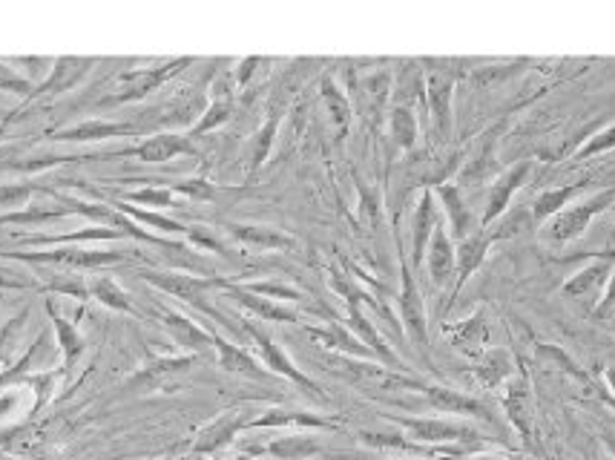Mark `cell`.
<instances>
[{"mask_svg": "<svg viewBox=\"0 0 615 460\" xmlns=\"http://www.w3.org/2000/svg\"><path fill=\"white\" fill-rule=\"evenodd\" d=\"M0 92H12V95L23 99V104H27V101L32 99V92H35V86L29 84V81L23 79L21 72L12 70V67H9L7 61H0Z\"/></svg>", "mask_w": 615, "mask_h": 460, "instance_id": "f6af8a7d", "label": "cell"}, {"mask_svg": "<svg viewBox=\"0 0 615 460\" xmlns=\"http://www.w3.org/2000/svg\"><path fill=\"white\" fill-rule=\"evenodd\" d=\"M492 245H495V242H492L489 231H474L472 236H467V239L454 245V288L449 303H454L460 290H463V285L483 268Z\"/></svg>", "mask_w": 615, "mask_h": 460, "instance_id": "e0dca14e", "label": "cell"}, {"mask_svg": "<svg viewBox=\"0 0 615 460\" xmlns=\"http://www.w3.org/2000/svg\"><path fill=\"white\" fill-rule=\"evenodd\" d=\"M213 355H216V362H219L222 371L227 375H242L248 377V380H270V371L263 366V362L256 360L250 351H245L242 346L230 343L227 337H222L219 331H213Z\"/></svg>", "mask_w": 615, "mask_h": 460, "instance_id": "44dd1931", "label": "cell"}, {"mask_svg": "<svg viewBox=\"0 0 615 460\" xmlns=\"http://www.w3.org/2000/svg\"><path fill=\"white\" fill-rule=\"evenodd\" d=\"M613 202H615V187L581 198V202H575V205L564 207L558 216H552L546 225H541V239L550 242V245H566V242L581 239V236L587 234V227L595 222V216H602Z\"/></svg>", "mask_w": 615, "mask_h": 460, "instance_id": "7a4b0ae2", "label": "cell"}, {"mask_svg": "<svg viewBox=\"0 0 615 460\" xmlns=\"http://www.w3.org/2000/svg\"><path fill=\"white\" fill-rule=\"evenodd\" d=\"M0 305H3V294H0Z\"/></svg>", "mask_w": 615, "mask_h": 460, "instance_id": "680465c9", "label": "cell"}, {"mask_svg": "<svg viewBox=\"0 0 615 460\" xmlns=\"http://www.w3.org/2000/svg\"><path fill=\"white\" fill-rule=\"evenodd\" d=\"M259 64H265L263 58H245V61H242V64H239V70L234 72L236 86H248L250 79H254L256 67H259Z\"/></svg>", "mask_w": 615, "mask_h": 460, "instance_id": "681fc988", "label": "cell"}, {"mask_svg": "<svg viewBox=\"0 0 615 460\" xmlns=\"http://www.w3.org/2000/svg\"><path fill=\"white\" fill-rule=\"evenodd\" d=\"M196 362V357L193 355H178V357H156V360H150L147 366L139 368V375L133 377V380L124 386V391H153L158 389V386H164V382L171 380V377L176 375H184L187 368Z\"/></svg>", "mask_w": 615, "mask_h": 460, "instance_id": "603a6c76", "label": "cell"}, {"mask_svg": "<svg viewBox=\"0 0 615 460\" xmlns=\"http://www.w3.org/2000/svg\"><path fill=\"white\" fill-rule=\"evenodd\" d=\"M230 115H234V90L225 84L213 86L211 104L202 110V115H198L196 124L187 130V135H191V139H198V135L213 133V130L222 127L225 121H230Z\"/></svg>", "mask_w": 615, "mask_h": 460, "instance_id": "4316f807", "label": "cell"}, {"mask_svg": "<svg viewBox=\"0 0 615 460\" xmlns=\"http://www.w3.org/2000/svg\"><path fill=\"white\" fill-rule=\"evenodd\" d=\"M47 314H50L52 328H55L58 348H61V357H64V371H72V368L79 366V360L84 357V351H86L84 337L79 334L75 323H70V319L58 314V308L52 305V299L47 303Z\"/></svg>", "mask_w": 615, "mask_h": 460, "instance_id": "83f0119b", "label": "cell"}, {"mask_svg": "<svg viewBox=\"0 0 615 460\" xmlns=\"http://www.w3.org/2000/svg\"><path fill=\"white\" fill-rule=\"evenodd\" d=\"M115 207H119L124 216H130L135 225L153 227V231H158V234H167V236H191V227L182 225V222H176V219H171V216H164V213H158V211H144V207L127 205V202H115Z\"/></svg>", "mask_w": 615, "mask_h": 460, "instance_id": "8d00e7d4", "label": "cell"}, {"mask_svg": "<svg viewBox=\"0 0 615 460\" xmlns=\"http://www.w3.org/2000/svg\"><path fill=\"white\" fill-rule=\"evenodd\" d=\"M242 288L256 294V297L274 299V303H299L303 299V290L294 288L288 283H276V279H263V283H239Z\"/></svg>", "mask_w": 615, "mask_h": 460, "instance_id": "7bdbcfd3", "label": "cell"}, {"mask_svg": "<svg viewBox=\"0 0 615 460\" xmlns=\"http://www.w3.org/2000/svg\"><path fill=\"white\" fill-rule=\"evenodd\" d=\"M406 460H411V458H406ZM414 460H418V458H414Z\"/></svg>", "mask_w": 615, "mask_h": 460, "instance_id": "91938a15", "label": "cell"}, {"mask_svg": "<svg viewBox=\"0 0 615 460\" xmlns=\"http://www.w3.org/2000/svg\"><path fill=\"white\" fill-rule=\"evenodd\" d=\"M391 423L403 429L406 438L420 447H458V443H483V435L469 423L445 418H400V415H389Z\"/></svg>", "mask_w": 615, "mask_h": 460, "instance_id": "5b68a950", "label": "cell"}, {"mask_svg": "<svg viewBox=\"0 0 615 460\" xmlns=\"http://www.w3.org/2000/svg\"><path fill=\"white\" fill-rule=\"evenodd\" d=\"M418 395H423V400L432 409L443 411V415H463V418H481L486 423L495 420L492 409H489L483 400L478 397L467 395V391H458V389H445V386H434V382H420Z\"/></svg>", "mask_w": 615, "mask_h": 460, "instance_id": "4fadbf2b", "label": "cell"}, {"mask_svg": "<svg viewBox=\"0 0 615 460\" xmlns=\"http://www.w3.org/2000/svg\"><path fill=\"white\" fill-rule=\"evenodd\" d=\"M615 311V265H613V274H609L607 279V288H604L602 299L595 303V317H609V314Z\"/></svg>", "mask_w": 615, "mask_h": 460, "instance_id": "c3c4849f", "label": "cell"}, {"mask_svg": "<svg viewBox=\"0 0 615 460\" xmlns=\"http://www.w3.org/2000/svg\"><path fill=\"white\" fill-rule=\"evenodd\" d=\"M283 110L285 106H274L265 119V124L254 133L248 144V173H256L268 162V153L274 147V139H276V130H279V121H283Z\"/></svg>", "mask_w": 615, "mask_h": 460, "instance_id": "d6a6232c", "label": "cell"}, {"mask_svg": "<svg viewBox=\"0 0 615 460\" xmlns=\"http://www.w3.org/2000/svg\"><path fill=\"white\" fill-rule=\"evenodd\" d=\"M607 380H609V386H613V391H615V368L607 375Z\"/></svg>", "mask_w": 615, "mask_h": 460, "instance_id": "11a10c76", "label": "cell"}, {"mask_svg": "<svg viewBox=\"0 0 615 460\" xmlns=\"http://www.w3.org/2000/svg\"><path fill=\"white\" fill-rule=\"evenodd\" d=\"M587 187V182H578V184H564V187H552V191H544L541 196L532 202L530 213H532V222L535 225H546L552 216H558L564 207H570L575 196Z\"/></svg>", "mask_w": 615, "mask_h": 460, "instance_id": "f1b7e54d", "label": "cell"}, {"mask_svg": "<svg viewBox=\"0 0 615 460\" xmlns=\"http://www.w3.org/2000/svg\"><path fill=\"white\" fill-rule=\"evenodd\" d=\"M7 259H14V263H27V265H52V268H66V270H101L110 268V265H121L127 263V254L121 251H99V248H72V245H64V248H43V251H27V254H14V251H7Z\"/></svg>", "mask_w": 615, "mask_h": 460, "instance_id": "3957f363", "label": "cell"}, {"mask_svg": "<svg viewBox=\"0 0 615 460\" xmlns=\"http://www.w3.org/2000/svg\"><path fill=\"white\" fill-rule=\"evenodd\" d=\"M55 196V193H52ZM66 216H72L70 207L61 202L58 207H35L29 205L23 207V211H14V213H0V227L7 225H21V227H41V225H50V222H61L66 219Z\"/></svg>", "mask_w": 615, "mask_h": 460, "instance_id": "e575fe53", "label": "cell"}, {"mask_svg": "<svg viewBox=\"0 0 615 460\" xmlns=\"http://www.w3.org/2000/svg\"><path fill=\"white\" fill-rule=\"evenodd\" d=\"M227 236H234L236 242H242L245 248L254 251H288L294 248V239L276 227H263V225H239V222H230L225 225Z\"/></svg>", "mask_w": 615, "mask_h": 460, "instance_id": "484cf974", "label": "cell"}, {"mask_svg": "<svg viewBox=\"0 0 615 460\" xmlns=\"http://www.w3.org/2000/svg\"><path fill=\"white\" fill-rule=\"evenodd\" d=\"M613 256H615V251H613Z\"/></svg>", "mask_w": 615, "mask_h": 460, "instance_id": "94428289", "label": "cell"}, {"mask_svg": "<svg viewBox=\"0 0 615 460\" xmlns=\"http://www.w3.org/2000/svg\"><path fill=\"white\" fill-rule=\"evenodd\" d=\"M319 95H322V106H326L328 115H331L337 133L346 135L348 127H351V101H348V95L340 90V84H337L331 75L322 79V84H319Z\"/></svg>", "mask_w": 615, "mask_h": 460, "instance_id": "d590c367", "label": "cell"}, {"mask_svg": "<svg viewBox=\"0 0 615 460\" xmlns=\"http://www.w3.org/2000/svg\"><path fill=\"white\" fill-rule=\"evenodd\" d=\"M256 454H250V452H239V454H234V458H227V460H254Z\"/></svg>", "mask_w": 615, "mask_h": 460, "instance_id": "816d5d0a", "label": "cell"}, {"mask_svg": "<svg viewBox=\"0 0 615 460\" xmlns=\"http://www.w3.org/2000/svg\"><path fill=\"white\" fill-rule=\"evenodd\" d=\"M305 334L314 343H319L328 351H337L340 357H351V360H377L366 346H362L342 323H328V326H305Z\"/></svg>", "mask_w": 615, "mask_h": 460, "instance_id": "7402d4cb", "label": "cell"}, {"mask_svg": "<svg viewBox=\"0 0 615 460\" xmlns=\"http://www.w3.org/2000/svg\"><path fill=\"white\" fill-rule=\"evenodd\" d=\"M158 319H162L164 331L173 337V343L178 348H184V355L198 357L213 351V328H202L196 319L187 317L178 308H167V305L158 311Z\"/></svg>", "mask_w": 615, "mask_h": 460, "instance_id": "7c38bea8", "label": "cell"}, {"mask_svg": "<svg viewBox=\"0 0 615 460\" xmlns=\"http://www.w3.org/2000/svg\"><path fill=\"white\" fill-rule=\"evenodd\" d=\"M472 460H503V458H495V454H472Z\"/></svg>", "mask_w": 615, "mask_h": 460, "instance_id": "f5cc1de1", "label": "cell"}, {"mask_svg": "<svg viewBox=\"0 0 615 460\" xmlns=\"http://www.w3.org/2000/svg\"><path fill=\"white\" fill-rule=\"evenodd\" d=\"M440 222L443 219H440L438 198H434L432 187H426L414 205V213H411V263L414 268H423L426 251H429V242H432Z\"/></svg>", "mask_w": 615, "mask_h": 460, "instance_id": "9a60e30c", "label": "cell"}, {"mask_svg": "<svg viewBox=\"0 0 615 460\" xmlns=\"http://www.w3.org/2000/svg\"><path fill=\"white\" fill-rule=\"evenodd\" d=\"M12 119V113H3V110H0V124H3V121H9Z\"/></svg>", "mask_w": 615, "mask_h": 460, "instance_id": "9f6ffc18", "label": "cell"}, {"mask_svg": "<svg viewBox=\"0 0 615 460\" xmlns=\"http://www.w3.org/2000/svg\"><path fill=\"white\" fill-rule=\"evenodd\" d=\"M512 368H515V362H512L510 351H506V348H492V351H486V355L478 360L474 377H478V382H483L486 389H498V386H503L506 377L512 375Z\"/></svg>", "mask_w": 615, "mask_h": 460, "instance_id": "836d02e7", "label": "cell"}, {"mask_svg": "<svg viewBox=\"0 0 615 460\" xmlns=\"http://www.w3.org/2000/svg\"><path fill=\"white\" fill-rule=\"evenodd\" d=\"M144 130L135 121H110V119H86L81 124H72L64 130H52L50 142L55 144H95L106 139H127L142 135Z\"/></svg>", "mask_w": 615, "mask_h": 460, "instance_id": "30bf717a", "label": "cell"}, {"mask_svg": "<svg viewBox=\"0 0 615 460\" xmlns=\"http://www.w3.org/2000/svg\"><path fill=\"white\" fill-rule=\"evenodd\" d=\"M14 119H9V121H3V124H0V142H3V139H7V133H9V124H12Z\"/></svg>", "mask_w": 615, "mask_h": 460, "instance_id": "f907efd6", "label": "cell"}, {"mask_svg": "<svg viewBox=\"0 0 615 460\" xmlns=\"http://www.w3.org/2000/svg\"><path fill=\"white\" fill-rule=\"evenodd\" d=\"M222 290H225L227 299H234L239 308H245V311L259 319V323H285V326H299V323H303V317H299L290 305L256 297V294L242 288L239 283H234V279H222Z\"/></svg>", "mask_w": 615, "mask_h": 460, "instance_id": "5bb4252c", "label": "cell"}, {"mask_svg": "<svg viewBox=\"0 0 615 460\" xmlns=\"http://www.w3.org/2000/svg\"><path fill=\"white\" fill-rule=\"evenodd\" d=\"M389 135L391 142L400 150H414L420 135L418 115H414V106H400L394 104L389 110Z\"/></svg>", "mask_w": 615, "mask_h": 460, "instance_id": "74e56055", "label": "cell"}, {"mask_svg": "<svg viewBox=\"0 0 615 460\" xmlns=\"http://www.w3.org/2000/svg\"><path fill=\"white\" fill-rule=\"evenodd\" d=\"M613 265H615L613 254H595V263L584 265L578 274L570 276V279L564 283V288H561V294L570 299H578V303H584V299H590V303L602 299L609 274H613Z\"/></svg>", "mask_w": 615, "mask_h": 460, "instance_id": "ac0fdd59", "label": "cell"}, {"mask_svg": "<svg viewBox=\"0 0 615 460\" xmlns=\"http://www.w3.org/2000/svg\"><path fill=\"white\" fill-rule=\"evenodd\" d=\"M263 454H270L274 460H308L314 454H322V443L314 435H285L270 443H265Z\"/></svg>", "mask_w": 615, "mask_h": 460, "instance_id": "f546056e", "label": "cell"}, {"mask_svg": "<svg viewBox=\"0 0 615 460\" xmlns=\"http://www.w3.org/2000/svg\"><path fill=\"white\" fill-rule=\"evenodd\" d=\"M609 150H615V124L602 130V133H595L587 144H581V147L575 150V159L602 156V153H609Z\"/></svg>", "mask_w": 615, "mask_h": 460, "instance_id": "bcb514c9", "label": "cell"}, {"mask_svg": "<svg viewBox=\"0 0 615 460\" xmlns=\"http://www.w3.org/2000/svg\"><path fill=\"white\" fill-rule=\"evenodd\" d=\"M604 443H607V447L615 452V435H607V438H604Z\"/></svg>", "mask_w": 615, "mask_h": 460, "instance_id": "db71d44e", "label": "cell"}, {"mask_svg": "<svg viewBox=\"0 0 615 460\" xmlns=\"http://www.w3.org/2000/svg\"><path fill=\"white\" fill-rule=\"evenodd\" d=\"M532 167H535V162H532V159H524V162L512 164V167H506L501 176L492 178V187H489V196H486V211H483V219H481V231H489V227L501 219L503 213H510L512 196L524 187Z\"/></svg>", "mask_w": 615, "mask_h": 460, "instance_id": "9c48e42d", "label": "cell"}, {"mask_svg": "<svg viewBox=\"0 0 615 460\" xmlns=\"http://www.w3.org/2000/svg\"><path fill=\"white\" fill-rule=\"evenodd\" d=\"M38 191H43V187L29 182L0 184V211H7V213L23 211V207H29V202H32V196H35Z\"/></svg>", "mask_w": 615, "mask_h": 460, "instance_id": "ee69618b", "label": "cell"}, {"mask_svg": "<svg viewBox=\"0 0 615 460\" xmlns=\"http://www.w3.org/2000/svg\"><path fill=\"white\" fill-rule=\"evenodd\" d=\"M426 75V106L432 113V124L438 130L440 139L452 133V95H454V70L443 61H423Z\"/></svg>", "mask_w": 615, "mask_h": 460, "instance_id": "ba28073f", "label": "cell"}, {"mask_svg": "<svg viewBox=\"0 0 615 460\" xmlns=\"http://www.w3.org/2000/svg\"><path fill=\"white\" fill-rule=\"evenodd\" d=\"M434 198H438L440 213L445 216V231H449L452 239L463 242L467 236L474 234V213L472 207L467 205V198H463V191H460L458 184H438V187H434Z\"/></svg>", "mask_w": 615, "mask_h": 460, "instance_id": "d6986e66", "label": "cell"}, {"mask_svg": "<svg viewBox=\"0 0 615 460\" xmlns=\"http://www.w3.org/2000/svg\"><path fill=\"white\" fill-rule=\"evenodd\" d=\"M397 305H400V319H403L409 340L426 357L429 355V317H426V303L423 294H420V285L414 279V270L406 263V256H400V297H397Z\"/></svg>", "mask_w": 615, "mask_h": 460, "instance_id": "52a82bcc", "label": "cell"}, {"mask_svg": "<svg viewBox=\"0 0 615 460\" xmlns=\"http://www.w3.org/2000/svg\"><path fill=\"white\" fill-rule=\"evenodd\" d=\"M115 156L139 159L144 164H167L176 156H196V144L187 133H153L135 147L119 150Z\"/></svg>", "mask_w": 615, "mask_h": 460, "instance_id": "8fae6325", "label": "cell"}, {"mask_svg": "<svg viewBox=\"0 0 615 460\" xmlns=\"http://www.w3.org/2000/svg\"><path fill=\"white\" fill-rule=\"evenodd\" d=\"M426 270H429V279H432L438 288L452 283L454 276V242L445 231V222H440L438 231H434L432 242H429V251H426Z\"/></svg>", "mask_w": 615, "mask_h": 460, "instance_id": "cb8c5ba5", "label": "cell"}, {"mask_svg": "<svg viewBox=\"0 0 615 460\" xmlns=\"http://www.w3.org/2000/svg\"><path fill=\"white\" fill-rule=\"evenodd\" d=\"M176 196H187V198H198V202H207V198L216 196V187L205 178H191V182H178L171 184Z\"/></svg>", "mask_w": 615, "mask_h": 460, "instance_id": "7dc6e473", "label": "cell"}, {"mask_svg": "<svg viewBox=\"0 0 615 460\" xmlns=\"http://www.w3.org/2000/svg\"><path fill=\"white\" fill-rule=\"evenodd\" d=\"M95 64H99L95 58H55L52 72L47 75V81H43L41 86H35V92H32V99H29L27 104L43 99H55V95H64V92L75 90V86L90 75V70Z\"/></svg>", "mask_w": 615, "mask_h": 460, "instance_id": "2e32d148", "label": "cell"}, {"mask_svg": "<svg viewBox=\"0 0 615 460\" xmlns=\"http://www.w3.org/2000/svg\"><path fill=\"white\" fill-rule=\"evenodd\" d=\"M288 426H299V429H337V423L314 411H294V409H268L259 418H250L248 429H288Z\"/></svg>", "mask_w": 615, "mask_h": 460, "instance_id": "d4e9b609", "label": "cell"}, {"mask_svg": "<svg viewBox=\"0 0 615 460\" xmlns=\"http://www.w3.org/2000/svg\"><path fill=\"white\" fill-rule=\"evenodd\" d=\"M250 423L248 411L245 409H234V411H225L219 418L207 423L202 432H198L196 443H193V454H213L219 452V449L230 447L234 438L239 432H245Z\"/></svg>", "mask_w": 615, "mask_h": 460, "instance_id": "ffe728a7", "label": "cell"}, {"mask_svg": "<svg viewBox=\"0 0 615 460\" xmlns=\"http://www.w3.org/2000/svg\"><path fill=\"white\" fill-rule=\"evenodd\" d=\"M38 290H43V294H61V297L81 299V303L90 299V285H86V279H81V276H72V274H61V270H52V274H47V279L38 285Z\"/></svg>", "mask_w": 615, "mask_h": 460, "instance_id": "ab89813d", "label": "cell"}, {"mask_svg": "<svg viewBox=\"0 0 615 460\" xmlns=\"http://www.w3.org/2000/svg\"><path fill=\"white\" fill-rule=\"evenodd\" d=\"M27 319H29V308L18 311L14 317H9L7 323H0V366H7L12 360L14 348L21 343L23 331H27Z\"/></svg>", "mask_w": 615, "mask_h": 460, "instance_id": "60d3db41", "label": "cell"}, {"mask_svg": "<svg viewBox=\"0 0 615 460\" xmlns=\"http://www.w3.org/2000/svg\"><path fill=\"white\" fill-rule=\"evenodd\" d=\"M495 173V144L492 142H486V147L478 153V156L472 159V162L460 171V176H458V187L460 184H481L483 178H489Z\"/></svg>", "mask_w": 615, "mask_h": 460, "instance_id": "b9f144b4", "label": "cell"}, {"mask_svg": "<svg viewBox=\"0 0 615 460\" xmlns=\"http://www.w3.org/2000/svg\"><path fill=\"white\" fill-rule=\"evenodd\" d=\"M139 279H144L147 285L158 288L162 294H171V297L182 299L184 305H191L196 311H202L205 317L216 319L219 326H230L222 311L213 308V303L207 299L213 288L222 290V276H193L187 270H158V268H142L139 270Z\"/></svg>", "mask_w": 615, "mask_h": 460, "instance_id": "6da1fadb", "label": "cell"}, {"mask_svg": "<svg viewBox=\"0 0 615 460\" xmlns=\"http://www.w3.org/2000/svg\"><path fill=\"white\" fill-rule=\"evenodd\" d=\"M609 319H613V323H615V311H613V314H609Z\"/></svg>", "mask_w": 615, "mask_h": 460, "instance_id": "6f0895ef", "label": "cell"}, {"mask_svg": "<svg viewBox=\"0 0 615 460\" xmlns=\"http://www.w3.org/2000/svg\"><path fill=\"white\" fill-rule=\"evenodd\" d=\"M445 337L460 348V351H478L489 343V326L483 311L472 314V317L460 319V323H452L445 326Z\"/></svg>", "mask_w": 615, "mask_h": 460, "instance_id": "1f68e13d", "label": "cell"}, {"mask_svg": "<svg viewBox=\"0 0 615 460\" xmlns=\"http://www.w3.org/2000/svg\"><path fill=\"white\" fill-rule=\"evenodd\" d=\"M196 64V58H176V61H164L158 67H150V70H133L124 72L119 79L110 95L101 99L99 106H121V104H133V101L147 99L150 92H156L158 86L167 84L171 79H176L178 72L187 70V67Z\"/></svg>", "mask_w": 615, "mask_h": 460, "instance_id": "8992f818", "label": "cell"}, {"mask_svg": "<svg viewBox=\"0 0 615 460\" xmlns=\"http://www.w3.org/2000/svg\"><path fill=\"white\" fill-rule=\"evenodd\" d=\"M242 334H248L250 343H254V348H256V355H259V362L268 368L270 375L285 377V380H290L294 386H299L305 395L319 397V400H322V389H319L311 377L305 375L297 362L285 355V348L274 340V334H270L268 328H263L259 323H254V319H242Z\"/></svg>", "mask_w": 615, "mask_h": 460, "instance_id": "277c9868", "label": "cell"}, {"mask_svg": "<svg viewBox=\"0 0 615 460\" xmlns=\"http://www.w3.org/2000/svg\"><path fill=\"white\" fill-rule=\"evenodd\" d=\"M86 285H90V299H95L99 305H104V308H110V311H115V314H130V317H139L135 305L130 303L127 290L121 288L113 276L95 274L92 279H86Z\"/></svg>", "mask_w": 615, "mask_h": 460, "instance_id": "4dcf8cb0", "label": "cell"}, {"mask_svg": "<svg viewBox=\"0 0 615 460\" xmlns=\"http://www.w3.org/2000/svg\"><path fill=\"white\" fill-rule=\"evenodd\" d=\"M127 205H139L144 211H167V207H176V193H173L171 184H147V187H139V191H130L124 196Z\"/></svg>", "mask_w": 615, "mask_h": 460, "instance_id": "f35d334b", "label": "cell"}]
</instances>
